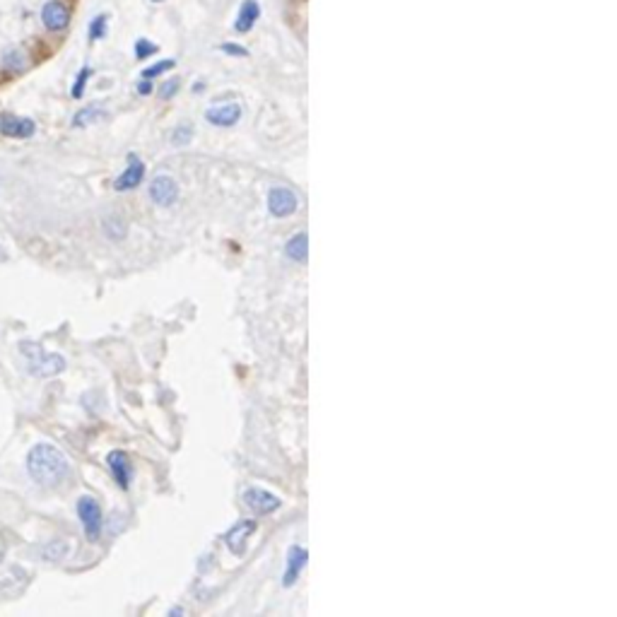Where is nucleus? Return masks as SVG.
<instances>
[{"label": "nucleus", "mask_w": 617, "mask_h": 617, "mask_svg": "<svg viewBox=\"0 0 617 617\" xmlns=\"http://www.w3.org/2000/svg\"><path fill=\"white\" fill-rule=\"evenodd\" d=\"M138 90L143 92V95H147V92L152 90V87H150V80H145V83H140V87H138Z\"/></svg>", "instance_id": "obj_27"}, {"label": "nucleus", "mask_w": 617, "mask_h": 617, "mask_svg": "<svg viewBox=\"0 0 617 617\" xmlns=\"http://www.w3.org/2000/svg\"><path fill=\"white\" fill-rule=\"evenodd\" d=\"M155 3H160V0H155Z\"/></svg>", "instance_id": "obj_28"}, {"label": "nucleus", "mask_w": 617, "mask_h": 617, "mask_svg": "<svg viewBox=\"0 0 617 617\" xmlns=\"http://www.w3.org/2000/svg\"><path fill=\"white\" fill-rule=\"evenodd\" d=\"M179 85H181V83H179L176 78H169L167 83L160 87V97H162V99H172V97L179 92Z\"/></svg>", "instance_id": "obj_23"}, {"label": "nucleus", "mask_w": 617, "mask_h": 617, "mask_svg": "<svg viewBox=\"0 0 617 617\" xmlns=\"http://www.w3.org/2000/svg\"><path fill=\"white\" fill-rule=\"evenodd\" d=\"M106 466H109V471H111L113 480L118 483V487L128 490L130 487V480H133V463H130L128 453L111 451L106 456Z\"/></svg>", "instance_id": "obj_7"}, {"label": "nucleus", "mask_w": 617, "mask_h": 617, "mask_svg": "<svg viewBox=\"0 0 617 617\" xmlns=\"http://www.w3.org/2000/svg\"><path fill=\"white\" fill-rule=\"evenodd\" d=\"M254 531H256V521H254V518H247V521L234 523V526L225 533L227 548L232 550L234 555H242L244 548H247V543H249V538L254 535Z\"/></svg>", "instance_id": "obj_9"}, {"label": "nucleus", "mask_w": 617, "mask_h": 617, "mask_svg": "<svg viewBox=\"0 0 617 617\" xmlns=\"http://www.w3.org/2000/svg\"><path fill=\"white\" fill-rule=\"evenodd\" d=\"M242 501L247 509L254 511V514H270V511L280 509V499H277L275 494L268 492V490H261V487L244 490Z\"/></svg>", "instance_id": "obj_5"}, {"label": "nucleus", "mask_w": 617, "mask_h": 617, "mask_svg": "<svg viewBox=\"0 0 617 617\" xmlns=\"http://www.w3.org/2000/svg\"><path fill=\"white\" fill-rule=\"evenodd\" d=\"M172 68H174V61L155 63V65H150L147 70H143V80H155V78H160L162 73H167V70H172Z\"/></svg>", "instance_id": "obj_19"}, {"label": "nucleus", "mask_w": 617, "mask_h": 617, "mask_svg": "<svg viewBox=\"0 0 617 617\" xmlns=\"http://www.w3.org/2000/svg\"><path fill=\"white\" fill-rule=\"evenodd\" d=\"M150 198L155 205L160 207H172L174 203H176L179 198V186L176 181H174L172 176H155V181L150 183Z\"/></svg>", "instance_id": "obj_6"}, {"label": "nucleus", "mask_w": 617, "mask_h": 617, "mask_svg": "<svg viewBox=\"0 0 617 617\" xmlns=\"http://www.w3.org/2000/svg\"><path fill=\"white\" fill-rule=\"evenodd\" d=\"M20 352L27 357L29 371L34 376L48 379V376H58L65 369V359L61 354H46L36 342H20Z\"/></svg>", "instance_id": "obj_2"}, {"label": "nucleus", "mask_w": 617, "mask_h": 617, "mask_svg": "<svg viewBox=\"0 0 617 617\" xmlns=\"http://www.w3.org/2000/svg\"><path fill=\"white\" fill-rule=\"evenodd\" d=\"M143 179H145V165L135 155H130L128 167H125V172L116 179V181H113V188H116V190H133V188H138V186L143 183Z\"/></svg>", "instance_id": "obj_12"}, {"label": "nucleus", "mask_w": 617, "mask_h": 617, "mask_svg": "<svg viewBox=\"0 0 617 617\" xmlns=\"http://www.w3.org/2000/svg\"><path fill=\"white\" fill-rule=\"evenodd\" d=\"M104 34H106V15H97L90 25V39L97 41V39H102Z\"/></svg>", "instance_id": "obj_18"}, {"label": "nucleus", "mask_w": 617, "mask_h": 617, "mask_svg": "<svg viewBox=\"0 0 617 617\" xmlns=\"http://www.w3.org/2000/svg\"><path fill=\"white\" fill-rule=\"evenodd\" d=\"M190 135H193V130H190L188 125H179V128L172 133V143L174 145H186L190 140Z\"/></svg>", "instance_id": "obj_22"}, {"label": "nucleus", "mask_w": 617, "mask_h": 617, "mask_svg": "<svg viewBox=\"0 0 617 617\" xmlns=\"http://www.w3.org/2000/svg\"><path fill=\"white\" fill-rule=\"evenodd\" d=\"M90 75H92V68H83L78 73V80H75L73 92H70V95H73V99H80V97H83L85 85H87V80H90Z\"/></svg>", "instance_id": "obj_20"}, {"label": "nucleus", "mask_w": 617, "mask_h": 617, "mask_svg": "<svg viewBox=\"0 0 617 617\" xmlns=\"http://www.w3.org/2000/svg\"><path fill=\"white\" fill-rule=\"evenodd\" d=\"M299 207V200L294 195V190L285 188V186H275L268 190V212L272 217H289L294 215Z\"/></svg>", "instance_id": "obj_4"}, {"label": "nucleus", "mask_w": 617, "mask_h": 617, "mask_svg": "<svg viewBox=\"0 0 617 617\" xmlns=\"http://www.w3.org/2000/svg\"><path fill=\"white\" fill-rule=\"evenodd\" d=\"M157 53V43H150L147 39H138L135 41V58H147Z\"/></svg>", "instance_id": "obj_21"}, {"label": "nucleus", "mask_w": 617, "mask_h": 617, "mask_svg": "<svg viewBox=\"0 0 617 617\" xmlns=\"http://www.w3.org/2000/svg\"><path fill=\"white\" fill-rule=\"evenodd\" d=\"M104 229H106V234L111 239H123L125 237V225L121 217H109V220H104Z\"/></svg>", "instance_id": "obj_17"}, {"label": "nucleus", "mask_w": 617, "mask_h": 617, "mask_svg": "<svg viewBox=\"0 0 617 617\" xmlns=\"http://www.w3.org/2000/svg\"><path fill=\"white\" fill-rule=\"evenodd\" d=\"M104 116H106V111H104V109H99V106H87V109H83V111H80L78 116L73 118V125H78V128H85V125L99 121V118H104Z\"/></svg>", "instance_id": "obj_16"}, {"label": "nucleus", "mask_w": 617, "mask_h": 617, "mask_svg": "<svg viewBox=\"0 0 617 617\" xmlns=\"http://www.w3.org/2000/svg\"><path fill=\"white\" fill-rule=\"evenodd\" d=\"M27 473L41 487H58L70 475V461L53 444H36L27 453Z\"/></svg>", "instance_id": "obj_1"}, {"label": "nucleus", "mask_w": 617, "mask_h": 617, "mask_svg": "<svg viewBox=\"0 0 617 617\" xmlns=\"http://www.w3.org/2000/svg\"><path fill=\"white\" fill-rule=\"evenodd\" d=\"M36 130V125L32 118H18L13 113H3L0 118V133L8 138H32Z\"/></svg>", "instance_id": "obj_11"}, {"label": "nucleus", "mask_w": 617, "mask_h": 617, "mask_svg": "<svg viewBox=\"0 0 617 617\" xmlns=\"http://www.w3.org/2000/svg\"><path fill=\"white\" fill-rule=\"evenodd\" d=\"M285 254L289 261L294 263H304L309 258V237L307 232H297L294 237H289V242L285 244Z\"/></svg>", "instance_id": "obj_15"}, {"label": "nucleus", "mask_w": 617, "mask_h": 617, "mask_svg": "<svg viewBox=\"0 0 617 617\" xmlns=\"http://www.w3.org/2000/svg\"><path fill=\"white\" fill-rule=\"evenodd\" d=\"M65 553H68V545H65V543H53L51 548H46L48 560H61Z\"/></svg>", "instance_id": "obj_24"}, {"label": "nucleus", "mask_w": 617, "mask_h": 617, "mask_svg": "<svg viewBox=\"0 0 617 617\" xmlns=\"http://www.w3.org/2000/svg\"><path fill=\"white\" fill-rule=\"evenodd\" d=\"M307 562H309L307 550L299 548V545H292V548H289V555H287L285 574H282V586H294L299 574H302V569L307 567Z\"/></svg>", "instance_id": "obj_10"}, {"label": "nucleus", "mask_w": 617, "mask_h": 617, "mask_svg": "<svg viewBox=\"0 0 617 617\" xmlns=\"http://www.w3.org/2000/svg\"><path fill=\"white\" fill-rule=\"evenodd\" d=\"M207 123L220 125V128H229L242 118V106L239 104H220V106H212L205 111Z\"/></svg>", "instance_id": "obj_13"}, {"label": "nucleus", "mask_w": 617, "mask_h": 617, "mask_svg": "<svg viewBox=\"0 0 617 617\" xmlns=\"http://www.w3.org/2000/svg\"><path fill=\"white\" fill-rule=\"evenodd\" d=\"M78 516L83 521V531L87 535V540H99L102 535V526H104V516H102V506L95 497H80L78 499Z\"/></svg>", "instance_id": "obj_3"}, {"label": "nucleus", "mask_w": 617, "mask_h": 617, "mask_svg": "<svg viewBox=\"0 0 617 617\" xmlns=\"http://www.w3.org/2000/svg\"><path fill=\"white\" fill-rule=\"evenodd\" d=\"M5 65H8L10 70H22L25 68V58H22L20 51H15L13 56H8V61H5Z\"/></svg>", "instance_id": "obj_25"}, {"label": "nucleus", "mask_w": 617, "mask_h": 617, "mask_svg": "<svg viewBox=\"0 0 617 617\" xmlns=\"http://www.w3.org/2000/svg\"><path fill=\"white\" fill-rule=\"evenodd\" d=\"M41 22L46 29L61 32L70 25V10L65 8V3H61V0H48L41 8Z\"/></svg>", "instance_id": "obj_8"}, {"label": "nucleus", "mask_w": 617, "mask_h": 617, "mask_svg": "<svg viewBox=\"0 0 617 617\" xmlns=\"http://www.w3.org/2000/svg\"><path fill=\"white\" fill-rule=\"evenodd\" d=\"M222 51H225V53H234V56H247V48L237 46V43H225V46H222Z\"/></svg>", "instance_id": "obj_26"}, {"label": "nucleus", "mask_w": 617, "mask_h": 617, "mask_svg": "<svg viewBox=\"0 0 617 617\" xmlns=\"http://www.w3.org/2000/svg\"><path fill=\"white\" fill-rule=\"evenodd\" d=\"M258 15H261V5L256 3V0H244L242 8H239L237 22H234V29L242 32V34H247V32H251V27L256 25Z\"/></svg>", "instance_id": "obj_14"}]
</instances>
